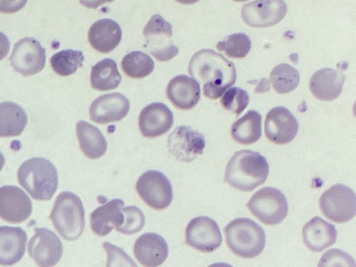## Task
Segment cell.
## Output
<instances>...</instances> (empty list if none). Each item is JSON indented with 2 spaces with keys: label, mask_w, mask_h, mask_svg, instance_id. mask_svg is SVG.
Here are the masks:
<instances>
[{
  "label": "cell",
  "mask_w": 356,
  "mask_h": 267,
  "mask_svg": "<svg viewBox=\"0 0 356 267\" xmlns=\"http://www.w3.org/2000/svg\"><path fill=\"white\" fill-rule=\"evenodd\" d=\"M113 1L114 0H79V2L82 6L88 8L96 9L104 3Z\"/></svg>",
  "instance_id": "obj_40"
},
{
  "label": "cell",
  "mask_w": 356,
  "mask_h": 267,
  "mask_svg": "<svg viewBox=\"0 0 356 267\" xmlns=\"http://www.w3.org/2000/svg\"><path fill=\"white\" fill-rule=\"evenodd\" d=\"M259 86L255 88L254 92H264L268 91L270 89V85L268 80L262 79L260 81Z\"/></svg>",
  "instance_id": "obj_41"
},
{
  "label": "cell",
  "mask_w": 356,
  "mask_h": 267,
  "mask_svg": "<svg viewBox=\"0 0 356 267\" xmlns=\"http://www.w3.org/2000/svg\"><path fill=\"white\" fill-rule=\"evenodd\" d=\"M123 222L116 228L117 231L124 234H134L140 232L145 225V216L136 206H129L122 209Z\"/></svg>",
  "instance_id": "obj_34"
},
{
  "label": "cell",
  "mask_w": 356,
  "mask_h": 267,
  "mask_svg": "<svg viewBox=\"0 0 356 267\" xmlns=\"http://www.w3.org/2000/svg\"><path fill=\"white\" fill-rule=\"evenodd\" d=\"M224 230L227 247L239 257H256L262 252L265 247V232L252 219L236 218L231 220Z\"/></svg>",
  "instance_id": "obj_4"
},
{
  "label": "cell",
  "mask_w": 356,
  "mask_h": 267,
  "mask_svg": "<svg viewBox=\"0 0 356 267\" xmlns=\"http://www.w3.org/2000/svg\"><path fill=\"white\" fill-rule=\"evenodd\" d=\"M145 47L158 60L168 61L179 53L173 44L171 24L160 15H153L143 29Z\"/></svg>",
  "instance_id": "obj_8"
},
{
  "label": "cell",
  "mask_w": 356,
  "mask_h": 267,
  "mask_svg": "<svg viewBox=\"0 0 356 267\" xmlns=\"http://www.w3.org/2000/svg\"><path fill=\"white\" fill-rule=\"evenodd\" d=\"M140 197L151 208L162 210L172 200V188L168 177L161 172L148 170L142 174L136 184Z\"/></svg>",
  "instance_id": "obj_9"
},
{
  "label": "cell",
  "mask_w": 356,
  "mask_h": 267,
  "mask_svg": "<svg viewBox=\"0 0 356 267\" xmlns=\"http://www.w3.org/2000/svg\"><path fill=\"white\" fill-rule=\"evenodd\" d=\"M188 73L202 85L205 97L216 99L236 80L234 63L212 49H201L191 58Z\"/></svg>",
  "instance_id": "obj_1"
},
{
  "label": "cell",
  "mask_w": 356,
  "mask_h": 267,
  "mask_svg": "<svg viewBox=\"0 0 356 267\" xmlns=\"http://www.w3.org/2000/svg\"><path fill=\"white\" fill-rule=\"evenodd\" d=\"M28 0H0V13H13L20 10Z\"/></svg>",
  "instance_id": "obj_38"
},
{
  "label": "cell",
  "mask_w": 356,
  "mask_h": 267,
  "mask_svg": "<svg viewBox=\"0 0 356 267\" xmlns=\"http://www.w3.org/2000/svg\"><path fill=\"white\" fill-rule=\"evenodd\" d=\"M167 147L170 154L177 161L191 162L203 153L204 136L189 126L177 127L168 136Z\"/></svg>",
  "instance_id": "obj_11"
},
{
  "label": "cell",
  "mask_w": 356,
  "mask_h": 267,
  "mask_svg": "<svg viewBox=\"0 0 356 267\" xmlns=\"http://www.w3.org/2000/svg\"><path fill=\"white\" fill-rule=\"evenodd\" d=\"M120 26L111 19L96 21L88 31V41L90 45L101 53H108L113 50L122 39Z\"/></svg>",
  "instance_id": "obj_25"
},
{
  "label": "cell",
  "mask_w": 356,
  "mask_h": 267,
  "mask_svg": "<svg viewBox=\"0 0 356 267\" xmlns=\"http://www.w3.org/2000/svg\"><path fill=\"white\" fill-rule=\"evenodd\" d=\"M19 184L37 200L52 198L58 177L54 165L48 159L33 157L25 161L17 171Z\"/></svg>",
  "instance_id": "obj_3"
},
{
  "label": "cell",
  "mask_w": 356,
  "mask_h": 267,
  "mask_svg": "<svg viewBox=\"0 0 356 267\" xmlns=\"http://www.w3.org/2000/svg\"><path fill=\"white\" fill-rule=\"evenodd\" d=\"M10 41L8 38L0 31V60H3L8 54Z\"/></svg>",
  "instance_id": "obj_39"
},
{
  "label": "cell",
  "mask_w": 356,
  "mask_h": 267,
  "mask_svg": "<svg viewBox=\"0 0 356 267\" xmlns=\"http://www.w3.org/2000/svg\"><path fill=\"white\" fill-rule=\"evenodd\" d=\"M121 81L117 63L111 58H104L92 67L90 83L95 90L106 91L115 89Z\"/></svg>",
  "instance_id": "obj_29"
},
{
  "label": "cell",
  "mask_w": 356,
  "mask_h": 267,
  "mask_svg": "<svg viewBox=\"0 0 356 267\" xmlns=\"http://www.w3.org/2000/svg\"><path fill=\"white\" fill-rule=\"evenodd\" d=\"M232 138L241 145H251L261 136V116L256 111H248L231 127Z\"/></svg>",
  "instance_id": "obj_28"
},
{
  "label": "cell",
  "mask_w": 356,
  "mask_h": 267,
  "mask_svg": "<svg viewBox=\"0 0 356 267\" xmlns=\"http://www.w3.org/2000/svg\"><path fill=\"white\" fill-rule=\"evenodd\" d=\"M182 4L191 5L197 2L199 0H175Z\"/></svg>",
  "instance_id": "obj_42"
},
{
  "label": "cell",
  "mask_w": 356,
  "mask_h": 267,
  "mask_svg": "<svg viewBox=\"0 0 356 267\" xmlns=\"http://www.w3.org/2000/svg\"><path fill=\"white\" fill-rule=\"evenodd\" d=\"M302 240L310 250L321 252L336 242L335 226L318 216H315L304 225Z\"/></svg>",
  "instance_id": "obj_24"
},
{
  "label": "cell",
  "mask_w": 356,
  "mask_h": 267,
  "mask_svg": "<svg viewBox=\"0 0 356 267\" xmlns=\"http://www.w3.org/2000/svg\"><path fill=\"white\" fill-rule=\"evenodd\" d=\"M355 266L354 259L347 253L339 249H331L321 257L318 266Z\"/></svg>",
  "instance_id": "obj_36"
},
{
  "label": "cell",
  "mask_w": 356,
  "mask_h": 267,
  "mask_svg": "<svg viewBox=\"0 0 356 267\" xmlns=\"http://www.w3.org/2000/svg\"><path fill=\"white\" fill-rule=\"evenodd\" d=\"M124 202L121 199H113L95 209L90 216V227L92 232L100 236L109 234L123 222L122 209Z\"/></svg>",
  "instance_id": "obj_23"
},
{
  "label": "cell",
  "mask_w": 356,
  "mask_h": 267,
  "mask_svg": "<svg viewBox=\"0 0 356 267\" xmlns=\"http://www.w3.org/2000/svg\"><path fill=\"white\" fill-rule=\"evenodd\" d=\"M76 134L83 153L90 159L102 157L107 149V141L95 126L83 120L76 124Z\"/></svg>",
  "instance_id": "obj_26"
},
{
  "label": "cell",
  "mask_w": 356,
  "mask_h": 267,
  "mask_svg": "<svg viewBox=\"0 0 356 267\" xmlns=\"http://www.w3.org/2000/svg\"><path fill=\"white\" fill-rule=\"evenodd\" d=\"M32 202L20 188L15 186L0 187V218L10 223H19L31 214Z\"/></svg>",
  "instance_id": "obj_16"
},
{
  "label": "cell",
  "mask_w": 356,
  "mask_h": 267,
  "mask_svg": "<svg viewBox=\"0 0 356 267\" xmlns=\"http://www.w3.org/2000/svg\"><path fill=\"white\" fill-rule=\"evenodd\" d=\"M249 103L248 92L238 87L229 88L220 99L222 106L227 111L239 115Z\"/></svg>",
  "instance_id": "obj_35"
},
{
  "label": "cell",
  "mask_w": 356,
  "mask_h": 267,
  "mask_svg": "<svg viewBox=\"0 0 356 267\" xmlns=\"http://www.w3.org/2000/svg\"><path fill=\"white\" fill-rule=\"evenodd\" d=\"M83 60L82 51L69 49L54 54L50 63L56 74L66 76L75 73L79 67H82Z\"/></svg>",
  "instance_id": "obj_32"
},
{
  "label": "cell",
  "mask_w": 356,
  "mask_h": 267,
  "mask_svg": "<svg viewBox=\"0 0 356 267\" xmlns=\"http://www.w3.org/2000/svg\"><path fill=\"white\" fill-rule=\"evenodd\" d=\"M173 124V114L170 108L160 102L146 106L140 112L138 126L147 138H155L165 134Z\"/></svg>",
  "instance_id": "obj_18"
},
{
  "label": "cell",
  "mask_w": 356,
  "mask_h": 267,
  "mask_svg": "<svg viewBox=\"0 0 356 267\" xmlns=\"http://www.w3.org/2000/svg\"><path fill=\"white\" fill-rule=\"evenodd\" d=\"M270 80L276 92L285 94L295 90L300 81L298 71L287 63L276 65L270 74Z\"/></svg>",
  "instance_id": "obj_31"
},
{
  "label": "cell",
  "mask_w": 356,
  "mask_h": 267,
  "mask_svg": "<svg viewBox=\"0 0 356 267\" xmlns=\"http://www.w3.org/2000/svg\"><path fill=\"white\" fill-rule=\"evenodd\" d=\"M233 1H236V2H243L245 1H248V0H233Z\"/></svg>",
  "instance_id": "obj_44"
},
{
  "label": "cell",
  "mask_w": 356,
  "mask_h": 267,
  "mask_svg": "<svg viewBox=\"0 0 356 267\" xmlns=\"http://www.w3.org/2000/svg\"><path fill=\"white\" fill-rule=\"evenodd\" d=\"M286 12L284 0H255L243 6L241 17L250 26L263 28L281 22Z\"/></svg>",
  "instance_id": "obj_12"
},
{
  "label": "cell",
  "mask_w": 356,
  "mask_h": 267,
  "mask_svg": "<svg viewBox=\"0 0 356 267\" xmlns=\"http://www.w3.org/2000/svg\"><path fill=\"white\" fill-rule=\"evenodd\" d=\"M129 107V102L123 95L119 92L105 94L90 104V120L98 124L118 122L127 115Z\"/></svg>",
  "instance_id": "obj_17"
},
{
  "label": "cell",
  "mask_w": 356,
  "mask_h": 267,
  "mask_svg": "<svg viewBox=\"0 0 356 267\" xmlns=\"http://www.w3.org/2000/svg\"><path fill=\"white\" fill-rule=\"evenodd\" d=\"M5 163V158L3 154L0 152V171L2 170Z\"/></svg>",
  "instance_id": "obj_43"
},
{
  "label": "cell",
  "mask_w": 356,
  "mask_h": 267,
  "mask_svg": "<svg viewBox=\"0 0 356 267\" xmlns=\"http://www.w3.org/2000/svg\"><path fill=\"white\" fill-rule=\"evenodd\" d=\"M63 250L58 236L47 228H35V234L28 243L29 256L42 267L57 264L62 257Z\"/></svg>",
  "instance_id": "obj_14"
},
{
  "label": "cell",
  "mask_w": 356,
  "mask_h": 267,
  "mask_svg": "<svg viewBox=\"0 0 356 267\" xmlns=\"http://www.w3.org/2000/svg\"><path fill=\"white\" fill-rule=\"evenodd\" d=\"M298 122L285 107L277 106L266 115L264 131L266 137L272 143L285 145L291 142L297 135Z\"/></svg>",
  "instance_id": "obj_15"
},
{
  "label": "cell",
  "mask_w": 356,
  "mask_h": 267,
  "mask_svg": "<svg viewBox=\"0 0 356 267\" xmlns=\"http://www.w3.org/2000/svg\"><path fill=\"white\" fill-rule=\"evenodd\" d=\"M219 51H223L232 58H244L250 51L251 41L243 33H236L227 36L222 41L216 44Z\"/></svg>",
  "instance_id": "obj_33"
},
{
  "label": "cell",
  "mask_w": 356,
  "mask_h": 267,
  "mask_svg": "<svg viewBox=\"0 0 356 267\" xmlns=\"http://www.w3.org/2000/svg\"><path fill=\"white\" fill-rule=\"evenodd\" d=\"M345 76L339 70L322 68L313 74L309 81V89L313 95L323 101H332L341 94Z\"/></svg>",
  "instance_id": "obj_21"
},
{
  "label": "cell",
  "mask_w": 356,
  "mask_h": 267,
  "mask_svg": "<svg viewBox=\"0 0 356 267\" xmlns=\"http://www.w3.org/2000/svg\"><path fill=\"white\" fill-rule=\"evenodd\" d=\"M247 207L254 216L267 225L280 223L289 211L285 195L270 186L257 191L248 202Z\"/></svg>",
  "instance_id": "obj_6"
},
{
  "label": "cell",
  "mask_w": 356,
  "mask_h": 267,
  "mask_svg": "<svg viewBox=\"0 0 356 267\" xmlns=\"http://www.w3.org/2000/svg\"><path fill=\"white\" fill-rule=\"evenodd\" d=\"M9 60L17 72L31 76L43 70L46 51L34 38L25 37L15 44Z\"/></svg>",
  "instance_id": "obj_10"
},
{
  "label": "cell",
  "mask_w": 356,
  "mask_h": 267,
  "mask_svg": "<svg viewBox=\"0 0 356 267\" xmlns=\"http://www.w3.org/2000/svg\"><path fill=\"white\" fill-rule=\"evenodd\" d=\"M27 235L19 227L0 226V264L11 266L25 253Z\"/></svg>",
  "instance_id": "obj_22"
},
{
  "label": "cell",
  "mask_w": 356,
  "mask_h": 267,
  "mask_svg": "<svg viewBox=\"0 0 356 267\" xmlns=\"http://www.w3.org/2000/svg\"><path fill=\"white\" fill-rule=\"evenodd\" d=\"M186 243L203 252H211L221 245L222 237L218 224L207 216L192 219L185 231Z\"/></svg>",
  "instance_id": "obj_13"
},
{
  "label": "cell",
  "mask_w": 356,
  "mask_h": 267,
  "mask_svg": "<svg viewBox=\"0 0 356 267\" xmlns=\"http://www.w3.org/2000/svg\"><path fill=\"white\" fill-rule=\"evenodd\" d=\"M121 67L128 76L141 79L151 74L154 68V62L145 53L134 51L123 57Z\"/></svg>",
  "instance_id": "obj_30"
},
{
  "label": "cell",
  "mask_w": 356,
  "mask_h": 267,
  "mask_svg": "<svg viewBox=\"0 0 356 267\" xmlns=\"http://www.w3.org/2000/svg\"><path fill=\"white\" fill-rule=\"evenodd\" d=\"M319 207L322 213L331 221L346 222L355 215V193L342 184H334L321 195Z\"/></svg>",
  "instance_id": "obj_7"
},
{
  "label": "cell",
  "mask_w": 356,
  "mask_h": 267,
  "mask_svg": "<svg viewBox=\"0 0 356 267\" xmlns=\"http://www.w3.org/2000/svg\"><path fill=\"white\" fill-rule=\"evenodd\" d=\"M166 95L177 108L189 110L200 100V86L193 78L180 74L170 80L166 88Z\"/></svg>",
  "instance_id": "obj_20"
},
{
  "label": "cell",
  "mask_w": 356,
  "mask_h": 267,
  "mask_svg": "<svg viewBox=\"0 0 356 267\" xmlns=\"http://www.w3.org/2000/svg\"><path fill=\"white\" fill-rule=\"evenodd\" d=\"M27 121V115L19 104L12 102L0 103V137L20 135Z\"/></svg>",
  "instance_id": "obj_27"
},
{
  "label": "cell",
  "mask_w": 356,
  "mask_h": 267,
  "mask_svg": "<svg viewBox=\"0 0 356 267\" xmlns=\"http://www.w3.org/2000/svg\"><path fill=\"white\" fill-rule=\"evenodd\" d=\"M49 218L63 238H79L85 227V211L81 199L70 191L60 193L56 198Z\"/></svg>",
  "instance_id": "obj_5"
},
{
  "label": "cell",
  "mask_w": 356,
  "mask_h": 267,
  "mask_svg": "<svg viewBox=\"0 0 356 267\" xmlns=\"http://www.w3.org/2000/svg\"><path fill=\"white\" fill-rule=\"evenodd\" d=\"M103 247L108 255L107 266H110L111 263H114L113 265L115 266L116 262H118V265L120 266V261L123 262L125 266H136L133 260L122 249L108 242H104Z\"/></svg>",
  "instance_id": "obj_37"
},
{
  "label": "cell",
  "mask_w": 356,
  "mask_h": 267,
  "mask_svg": "<svg viewBox=\"0 0 356 267\" xmlns=\"http://www.w3.org/2000/svg\"><path fill=\"white\" fill-rule=\"evenodd\" d=\"M268 173L269 165L264 156L257 152L241 149L228 161L225 181L236 189L252 191L266 181Z\"/></svg>",
  "instance_id": "obj_2"
},
{
  "label": "cell",
  "mask_w": 356,
  "mask_h": 267,
  "mask_svg": "<svg viewBox=\"0 0 356 267\" xmlns=\"http://www.w3.org/2000/svg\"><path fill=\"white\" fill-rule=\"evenodd\" d=\"M134 254L143 266L155 267L161 265L167 259L168 246L161 235L147 232L136 241Z\"/></svg>",
  "instance_id": "obj_19"
}]
</instances>
